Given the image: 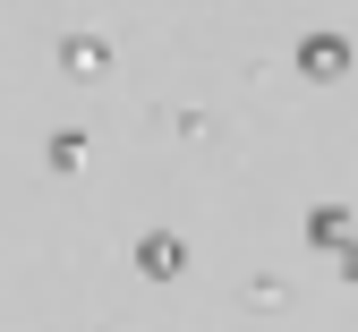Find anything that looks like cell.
Masks as SVG:
<instances>
[{"instance_id":"obj_1","label":"cell","mask_w":358,"mask_h":332,"mask_svg":"<svg viewBox=\"0 0 358 332\" xmlns=\"http://www.w3.org/2000/svg\"><path fill=\"white\" fill-rule=\"evenodd\" d=\"M137 273L145 281H179V273H188V247H179L171 230H145V239H137Z\"/></svg>"},{"instance_id":"obj_3","label":"cell","mask_w":358,"mask_h":332,"mask_svg":"<svg viewBox=\"0 0 358 332\" xmlns=\"http://www.w3.org/2000/svg\"><path fill=\"white\" fill-rule=\"evenodd\" d=\"M299 68H307V77H324V85H333V77L350 68V43H341V34H307V43H299Z\"/></svg>"},{"instance_id":"obj_4","label":"cell","mask_w":358,"mask_h":332,"mask_svg":"<svg viewBox=\"0 0 358 332\" xmlns=\"http://www.w3.org/2000/svg\"><path fill=\"white\" fill-rule=\"evenodd\" d=\"M85 154H94L85 128H60V136H52V171H85Z\"/></svg>"},{"instance_id":"obj_2","label":"cell","mask_w":358,"mask_h":332,"mask_svg":"<svg viewBox=\"0 0 358 332\" xmlns=\"http://www.w3.org/2000/svg\"><path fill=\"white\" fill-rule=\"evenodd\" d=\"M60 68H69V77H111V43H103V34H69V43H60Z\"/></svg>"},{"instance_id":"obj_5","label":"cell","mask_w":358,"mask_h":332,"mask_svg":"<svg viewBox=\"0 0 358 332\" xmlns=\"http://www.w3.org/2000/svg\"><path fill=\"white\" fill-rule=\"evenodd\" d=\"M307 239H316V247H341V239H350V213H341V205H324L316 222H307Z\"/></svg>"}]
</instances>
